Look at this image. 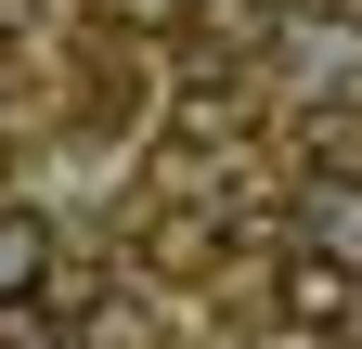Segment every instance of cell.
Segmentation results:
<instances>
[{"mask_svg":"<svg viewBox=\"0 0 362 349\" xmlns=\"http://www.w3.org/2000/svg\"><path fill=\"white\" fill-rule=\"evenodd\" d=\"M349 297H362V285H349L337 246H298V259H285V311H298V324H349Z\"/></svg>","mask_w":362,"mask_h":349,"instance_id":"obj_2","label":"cell"},{"mask_svg":"<svg viewBox=\"0 0 362 349\" xmlns=\"http://www.w3.org/2000/svg\"><path fill=\"white\" fill-rule=\"evenodd\" d=\"M285 52H298V65H324V91H362V26H349V13H324V26H298Z\"/></svg>","mask_w":362,"mask_h":349,"instance_id":"obj_4","label":"cell"},{"mask_svg":"<svg viewBox=\"0 0 362 349\" xmlns=\"http://www.w3.org/2000/svg\"><path fill=\"white\" fill-rule=\"evenodd\" d=\"M90 349H156V311H104V324H90Z\"/></svg>","mask_w":362,"mask_h":349,"instance_id":"obj_6","label":"cell"},{"mask_svg":"<svg viewBox=\"0 0 362 349\" xmlns=\"http://www.w3.org/2000/svg\"><path fill=\"white\" fill-rule=\"evenodd\" d=\"M39 285H52V220L39 207H0V311H26Z\"/></svg>","mask_w":362,"mask_h":349,"instance_id":"obj_1","label":"cell"},{"mask_svg":"<svg viewBox=\"0 0 362 349\" xmlns=\"http://www.w3.org/2000/svg\"><path fill=\"white\" fill-rule=\"evenodd\" d=\"M310 168H337V182L362 194V117H324V129H310Z\"/></svg>","mask_w":362,"mask_h":349,"instance_id":"obj_5","label":"cell"},{"mask_svg":"<svg viewBox=\"0 0 362 349\" xmlns=\"http://www.w3.org/2000/svg\"><path fill=\"white\" fill-rule=\"evenodd\" d=\"M117 13H168V0H117Z\"/></svg>","mask_w":362,"mask_h":349,"instance_id":"obj_7","label":"cell"},{"mask_svg":"<svg viewBox=\"0 0 362 349\" xmlns=\"http://www.w3.org/2000/svg\"><path fill=\"white\" fill-rule=\"evenodd\" d=\"M143 259H156L168 285H181V272H207V259H220V220H207V207H168V220L143 233Z\"/></svg>","mask_w":362,"mask_h":349,"instance_id":"obj_3","label":"cell"}]
</instances>
